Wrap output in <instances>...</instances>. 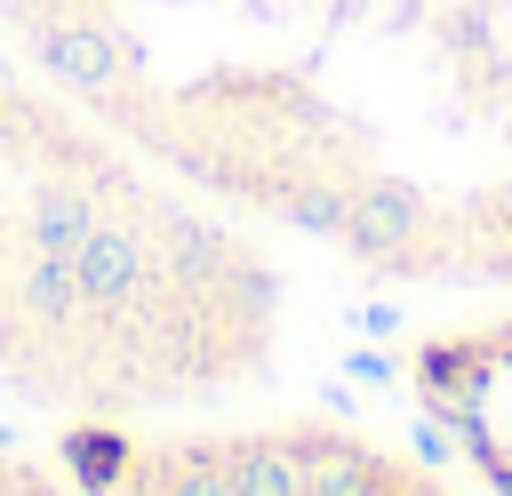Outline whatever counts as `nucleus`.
I'll list each match as a JSON object with an SVG mask.
<instances>
[{
    "mask_svg": "<svg viewBox=\"0 0 512 496\" xmlns=\"http://www.w3.org/2000/svg\"><path fill=\"white\" fill-rule=\"evenodd\" d=\"M64 104L328 248L384 304L512 328V0H0Z\"/></svg>",
    "mask_w": 512,
    "mask_h": 496,
    "instance_id": "nucleus-1",
    "label": "nucleus"
}]
</instances>
